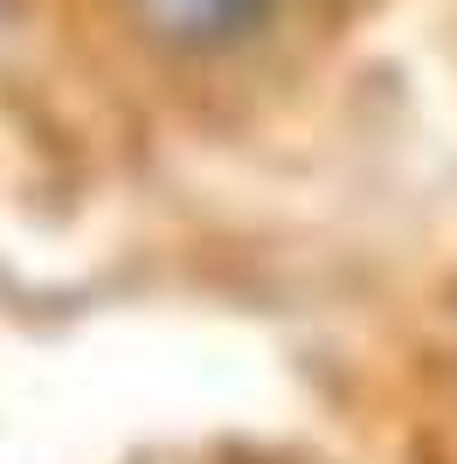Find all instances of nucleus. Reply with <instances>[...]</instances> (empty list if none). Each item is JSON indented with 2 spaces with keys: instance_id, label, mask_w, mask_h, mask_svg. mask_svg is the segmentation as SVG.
<instances>
[{
  "instance_id": "obj_1",
  "label": "nucleus",
  "mask_w": 457,
  "mask_h": 464,
  "mask_svg": "<svg viewBox=\"0 0 457 464\" xmlns=\"http://www.w3.org/2000/svg\"><path fill=\"white\" fill-rule=\"evenodd\" d=\"M125 7L167 49H236L285 14V0H125Z\"/></svg>"
}]
</instances>
